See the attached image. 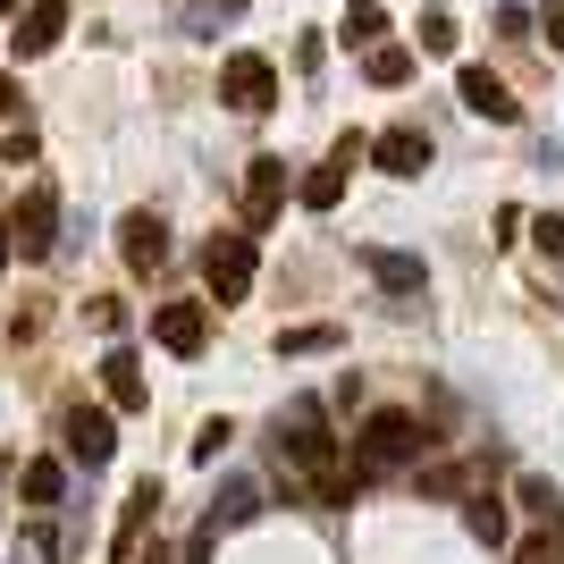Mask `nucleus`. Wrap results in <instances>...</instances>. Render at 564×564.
Returning <instances> with one entry per match:
<instances>
[{"instance_id": "f257e3e1", "label": "nucleus", "mask_w": 564, "mask_h": 564, "mask_svg": "<svg viewBox=\"0 0 564 564\" xmlns=\"http://www.w3.org/2000/svg\"><path fill=\"white\" fill-rule=\"evenodd\" d=\"M286 455H295V471L312 480V497H321V506H346V497H354L346 455H337L329 422H321V397H295V404H286Z\"/></svg>"}, {"instance_id": "f03ea898", "label": "nucleus", "mask_w": 564, "mask_h": 564, "mask_svg": "<svg viewBox=\"0 0 564 564\" xmlns=\"http://www.w3.org/2000/svg\"><path fill=\"white\" fill-rule=\"evenodd\" d=\"M253 270H261L253 228H212L203 236V295H212V304H245V295H253Z\"/></svg>"}, {"instance_id": "7ed1b4c3", "label": "nucleus", "mask_w": 564, "mask_h": 564, "mask_svg": "<svg viewBox=\"0 0 564 564\" xmlns=\"http://www.w3.org/2000/svg\"><path fill=\"white\" fill-rule=\"evenodd\" d=\"M430 447V430L404 413V404H379L371 422H362V438H354V455H362V471H404V464H422Z\"/></svg>"}, {"instance_id": "20e7f679", "label": "nucleus", "mask_w": 564, "mask_h": 564, "mask_svg": "<svg viewBox=\"0 0 564 564\" xmlns=\"http://www.w3.org/2000/svg\"><path fill=\"white\" fill-rule=\"evenodd\" d=\"M219 101H228V110H245V118L279 110V68H270L261 51H228V68H219Z\"/></svg>"}, {"instance_id": "39448f33", "label": "nucleus", "mask_w": 564, "mask_h": 564, "mask_svg": "<svg viewBox=\"0 0 564 564\" xmlns=\"http://www.w3.org/2000/svg\"><path fill=\"white\" fill-rule=\"evenodd\" d=\"M51 228H59V186H51V177H34V186L18 194V212H9V236H18L25 261H43V253H51Z\"/></svg>"}, {"instance_id": "423d86ee", "label": "nucleus", "mask_w": 564, "mask_h": 564, "mask_svg": "<svg viewBox=\"0 0 564 564\" xmlns=\"http://www.w3.org/2000/svg\"><path fill=\"white\" fill-rule=\"evenodd\" d=\"M354 161H371V143H362V135H346V143L329 152V161H321V169L304 177V186H295V194H304V212H337V203H346V177H354Z\"/></svg>"}, {"instance_id": "0eeeda50", "label": "nucleus", "mask_w": 564, "mask_h": 564, "mask_svg": "<svg viewBox=\"0 0 564 564\" xmlns=\"http://www.w3.org/2000/svg\"><path fill=\"white\" fill-rule=\"evenodd\" d=\"M152 346L161 354H203L212 346V304H161L152 312Z\"/></svg>"}, {"instance_id": "6e6552de", "label": "nucleus", "mask_w": 564, "mask_h": 564, "mask_svg": "<svg viewBox=\"0 0 564 564\" xmlns=\"http://www.w3.org/2000/svg\"><path fill=\"white\" fill-rule=\"evenodd\" d=\"M371 169L379 177H422L430 169V135L422 127H379L371 135Z\"/></svg>"}, {"instance_id": "1a4fd4ad", "label": "nucleus", "mask_w": 564, "mask_h": 564, "mask_svg": "<svg viewBox=\"0 0 564 564\" xmlns=\"http://www.w3.org/2000/svg\"><path fill=\"white\" fill-rule=\"evenodd\" d=\"M59 34H68V0H34V9L9 25V51H18V59H43V51H59Z\"/></svg>"}, {"instance_id": "9d476101", "label": "nucleus", "mask_w": 564, "mask_h": 564, "mask_svg": "<svg viewBox=\"0 0 564 564\" xmlns=\"http://www.w3.org/2000/svg\"><path fill=\"white\" fill-rule=\"evenodd\" d=\"M279 203H286V161H270V152H261V161L245 169V228H270V219H279Z\"/></svg>"}, {"instance_id": "9b49d317", "label": "nucleus", "mask_w": 564, "mask_h": 564, "mask_svg": "<svg viewBox=\"0 0 564 564\" xmlns=\"http://www.w3.org/2000/svg\"><path fill=\"white\" fill-rule=\"evenodd\" d=\"M455 101H464L471 118H489V127H514V110H522V101L506 94L489 68H464V76H455Z\"/></svg>"}, {"instance_id": "f8f14e48", "label": "nucleus", "mask_w": 564, "mask_h": 564, "mask_svg": "<svg viewBox=\"0 0 564 564\" xmlns=\"http://www.w3.org/2000/svg\"><path fill=\"white\" fill-rule=\"evenodd\" d=\"M118 253H127V270H161L169 261V228L152 212H127L118 219Z\"/></svg>"}, {"instance_id": "ddd939ff", "label": "nucleus", "mask_w": 564, "mask_h": 564, "mask_svg": "<svg viewBox=\"0 0 564 564\" xmlns=\"http://www.w3.org/2000/svg\"><path fill=\"white\" fill-rule=\"evenodd\" d=\"M362 270H371V279L388 286V295H422V286H430L422 253H388V245H371V253H362Z\"/></svg>"}, {"instance_id": "4468645a", "label": "nucleus", "mask_w": 564, "mask_h": 564, "mask_svg": "<svg viewBox=\"0 0 564 564\" xmlns=\"http://www.w3.org/2000/svg\"><path fill=\"white\" fill-rule=\"evenodd\" d=\"M110 413H101V404H85V413H68V455L76 464H110Z\"/></svg>"}, {"instance_id": "2eb2a0df", "label": "nucleus", "mask_w": 564, "mask_h": 564, "mask_svg": "<svg viewBox=\"0 0 564 564\" xmlns=\"http://www.w3.org/2000/svg\"><path fill=\"white\" fill-rule=\"evenodd\" d=\"M362 76H371L379 94H397L404 76H413V51H404V43H379V51H362Z\"/></svg>"}, {"instance_id": "dca6fc26", "label": "nucleus", "mask_w": 564, "mask_h": 564, "mask_svg": "<svg viewBox=\"0 0 564 564\" xmlns=\"http://www.w3.org/2000/svg\"><path fill=\"white\" fill-rule=\"evenodd\" d=\"M464 531H471V540H480V547H506V506L471 489V497H464Z\"/></svg>"}, {"instance_id": "f3484780", "label": "nucleus", "mask_w": 564, "mask_h": 564, "mask_svg": "<svg viewBox=\"0 0 564 564\" xmlns=\"http://www.w3.org/2000/svg\"><path fill=\"white\" fill-rule=\"evenodd\" d=\"M152 514H161V480H143V489L127 497V514H118V556L143 540V522H152Z\"/></svg>"}, {"instance_id": "a211bd4d", "label": "nucleus", "mask_w": 564, "mask_h": 564, "mask_svg": "<svg viewBox=\"0 0 564 564\" xmlns=\"http://www.w3.org/2000/svg\"><path fill=\"white\" fill-rule=\"evenodd\" d=\"M59 489H68V471L51 464V455H43V464H25V471H18V497H25V506H59Z\"/></svg>"}, {"instance_id": "6ab92c4d", "label": "nucleus", "mask_w": 564, "mask_h": 564, "mask_svg": "<svg viewBox=\"0 0 564 564\" xmlns=\"http://www.w3.org/2000/svg\"><path fill=\"white\" fill-rule=\"evenodd\" d=\"M101 388H110L118 413H135V404H143V371L127 362V354H110V362H101Z\"/></svg>"}, {"instance_id": "aec40b11", "label": "nucleus", "mask_w": 564, "mask_h": 564, "mask_svg": "<svg viewBox=\"0 0 564 564\" xmlns=\"http://www.w3.org/2000/svg\"><path fill=\"white\" fill-rule=\"evenodd\" d=\"M379 34H388V9H379V0H346V43L379 51Z\"/></svg>"}, {"instance_id": "412c9836", "label": "nucleus", "mask_w": 564, "mask_h": 564, "mask_svg": "<svg viewBox=\"0 0 564 564\" xmlns=\"http://www.w3.org/2000/svg\"><path fill=\"white\" fill-rule=\"evenodd\" d=\"M522 514H531V522H540V531H564V506H556V489H547V480H540V471H531V480H522Z\"/></svg>"}, {"instance_id": "4be33fe9", "label": "nucleus", "mask_w": 564, "mask_h": 564, "mask_svg": "<svg viewBox=\"0 0 564 564\" xmlns=\"http://www.w3.org/2000/svg\"><path fill=\"white\" fill-rule=\"evenodd\" d=\"M253 514H261V489H253V480H236V489H219L212 531H236V522H253Z\"/></svg>"}, {"instance_id": "5701e85b", "label": "nucleus", "mask_w": 564, "mask_h": 564, "mask_svg": "<svg viewBox=\"0 0 564 564\" xmlns=\"http://www.w3.org/2000/svg\"><path fill=\"white\" fill-rule=\"evenodd\" d=\"M531 245H540L547 261H564V219H556V212H540V219H531Z\"/></svg>"}, {"instance_id": "b1692460", "label": "nucleus", "mask_w": 564, "mask_h": 564, "mask_svg": "<svg viewBox=\"0 0 564 564\" xmlns=\"http://www.w3.org/2000/svg\"><path fill=\"white\" fill-rule=\"evenodd\" d=\"M337 346V329H286L279 337V354H329Z\"/></svg>"}, {"instance_id": "393cba45", "label": "nucleus", "mask_w": 564, "mask_h": 564, "mask_svg": "<svg viewBox=\"0 0 564 564\" xmlns=\"http://www.w3.org/2000/svg\"><path fill=\"white\" fill-rule=\"evenodd\" d=\"M422 51H455V18H447V9H430V18H422Z\"/></svg>"}, {"instance_id": "a878e982", "label": "nucleus", "mask_w": 564, "mask_h": 564, "mask_svg": "<svg viewBox=\"0 0 564 564\" xmlns=\"http://www.w3.org/2000/svg\"><path fill=\"white\" fill-rule=\"evenodd\" d=\"M228 438H236V430H228V422H203V430H194V464H212V455H219V447H228Z\"/></svg>"}, {"instance_id": "bb28decb", "label": "nucleus", "mask_w": 564, "mask_h": 564, "mask_svg": "<svg viewBox=\"0 0 564 564\" xmlns=\"http://www.w3.org/2000/svg\"><path fill=\"white\" fill-rule=\"evenodd\" d=\"M422 489H430V497H455V489H464V471H455V464H430Z\"/></svg>"}, {"instance_id": "cd10ccee", "label": "nucleus", "mask_w": 564, "mask_h": 564, "mask_svg": "<svg viewBox=\"0 0 564 564\" xmlns=\"http://www.w3.org/2000/svg\"><path fill=\"white\" fill-rule=\"evenodd\" d=\"M556 547H564V531H540V540L522 547V556H514V564H556Z\"/></svg>"}, {"instance_id": "c85d7f7f", "label": "nucleus", "mask_w": 564, "mask_h": 564, "mask_svg": "<svg viewBox=\"0 0 564 564\" xmlns=\"http://www.w3.org/2000/svg\"><path fill=\"white\" fill-rule=\"evenodd\" d=\"M0 161H34V127H9V135H0Z\"/></svg>"}, {"instance_id": "c756f323", "label": "nucleus", "mask_w": 564, "mask_h": 564, "mask_svg": "<svg viewBox=\"0 0 564 564\" xmlns=\"http://www.w3.org/2000/svg\"><path fill=\"white\" fill-rule=\"evenodd\" d=\"M540 34H547V51H564V0H547V9H540Z\"/></svg>"}, {"instance_id": "7c9ffc66", "label": "nucleus", "mask_w": 564, "mask_h": 564, "mask_svg": "<svg viewBox=\"0 0 564 564\" xmlns=\"http://www.w3.org/2000/svg\"><path fill=\"white\" fill-rule=\"evenodd\" d=\"M9 110H18V76L0 68V118H9Z\"/></svg>"}, {"instance_id": "2f4dec72", "label": "nucleus", "mask_w": 564, "mask_h": 564, "mask_svg": "<svg viewBox=\"0 0 564 564\" xmlns=\"http://www.w3.org/2000/svg\"><path fill=\"white\" fill-rule=\"evenodd\" d=\"M9 253H18V236H9V219H0V261H9Z\"/></svg>"}, {"instance_id": "473e14b6", "label": "nucleus", "mask_w": 564, "mask_h": 564, "mask_svg": "<svg viewBox=\"0 0 564 564\" xmlns=\"http://www.w3.org/2000/svg\"><path fill=\"white\" fill-rule=\"evenodd\" d=\"M25 9H34V0H0V18H25Z\"/></svg>"}, {"instance_id": "72a5a7b5", "label": "nucleus", "mask_w": 564, "mask_h": 564, "mask_svg": "<svg viewBox=\"0 0 564 564\" xmlns=\"http://www.w3.org/2000/svg\"><path fill=\"white\" fill-rule=\"evenodd\" d=\"M143 564H169V556H143Z\"/></svg>"}]
</instances>
